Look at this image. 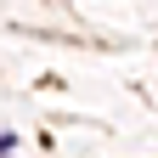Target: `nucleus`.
Returning <instances> with one entry per match:
<instances>
[{"mask_svg":"<svg viewBox=\"0 0 158 158\" xmlns=\"http://www.w3.org/2000/svg\"><path fill=\"white\" fill-rule=\"evenodd\" d=\"M11 152H17V135H11V130H0V158H11Z\"/></svg>","mask_w":158,"mask_h":158,"instance_id":"obj_1","label":"nucleus"}]
</instances>
